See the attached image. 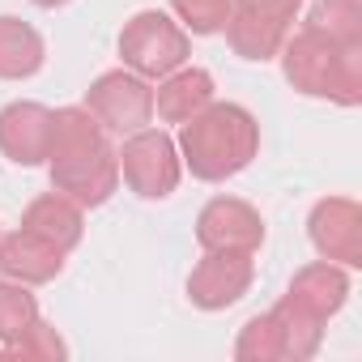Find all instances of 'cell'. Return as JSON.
Segmentation results:
<instances>
[{"instance_id":"6da1fadb","label":"cell","mask_w":362,"mask_h":362,"mask_svg":"<svg viewBox=\"0 0 362 362\" xmlns=\"http://www.w3.org/2000/svg\"><path fill=\"white\" fill-rule=\"evenodd\" d=\"M260 149V124L239 103H209L179 132V162L205 184H226L230 175L252 166Z\"/></svg>"},{"instance_id":"7a4b0ae2","label":"cell","mask_w":362,"mask_h":362,"mask_svg":"<svg viewBox=\"0 0 362 362\" xmlns=\"http://www.w3.org/2000/svg\"><path fill=\"white\" fill-rule=\"evenodd\" d=\"M281 73L307 98H328L337 107L362 103V47L332 43L315 30H303L281 43Z\"/></svg>"},{"instance_id":"3957f363","label":"cell","mask_w":362,"mask_h":362,"mask_svg":"<svg viewBox=\"0 0 362 362\" xmlns=\"http://www.w3.org/2000/svg\"><path fill=\"white\" fill-rule=\"evenodd\" d=\"M192 43H188V30L170 22L162 9H141L136 18L124 22L119 30V56H124V69H132L136 77L145 81H162L166 73L184 69Z\"/></svg>"},{"instance_id":"277c9868","label":"cell","mask_w":362,"mask_h":362,"mask_svg":"<svg viewBox=\"0 0 362 362\" xmlns=\"http://www.w3.org/2000/svg\"><path fill=\"white\" fill-rule=\"evenodd\" d=\"M303 0H230L226 18V43L243 60H273L281 43L290 39V26L298 18Z\"/></svg>"},{"instance_id":"5b68a950","label":"cell","mask_w":362,"mask_h":362,"mask_svg":"<svg viewBox=\"0 0 362 362\" xmlns=\"http://www.w3.org/2000/svg\"><path fill=\"white\" fill-rule=\"evenodd\" d=\"M124 184L145 197V201H162L179 188V175H184V162H179V145L162 132V128H136L128 132L124 149L115 153Z\"/></svg>"},{"instance_id":"8992f818","label":"cell","mask_w":362,"mask_h":362,"mask_svg":"<svg viewBox=\"0 0 362 362\" xmlns=\"http://www.w3.org/2000/svg\"><path fill=\"white\" fill-rule=\"evenodd\" d=\"M86 111L107 132H136L153 119V90L132 69H115L86 90Z\"/></svg>"},{"instance_id":"52a82bcc","label":"cell","mask_w":362,"mask_h":362,"mask_svg":"<svg viewBox=\"0 0 362 362\" xmlns=\"http://www.w3.org/2000/svg\"><path fill=\"white\" fill-rule=\"evenodd\" d=\"M197 239L205 252H247L256 256L264 243V218L239 197H214L197 218Z\"/></svg>"},{"instance_id":"ba28073f","label":"cell","mask_w":362,"mask_h":362,"mask_svg":"<svg viewBox=\"0 0 362 362\" xmlns=\"http://www.w3.org/2000/svg\"><path fill=\"white\" fill-rule=\"evenodd\" d=\"M256 264L247 252H205V260L188 277V298L201 311H226L252 290Z\"/></svg>"},{"instance_id":"9c48e42d","label":"cell","mask_w":362,"mask_h":362,"mask_svg":"<svg viewBox=\"0 0 362 362\" xmlns=\"http://www.w3.org/2000/svg\"><path fill=\"white\" fill-rule=\"evenodd\" d=\"M307 235L324 260L345 264V269L362 264V209L354 201H345V197L320 201L307 218Z\"/></svg>"},{"instance_id":"30bf717a","label":"cell","mask_w":362,"mask_h":362,"mask_svg":"<svg viewBox=\"0 0 362 362\" xmlns=\"http://www.w3.org/2000/svg\"><path fill=\"white\" fill-rule=\"evenodd\" d=\"M52 170V192L69 197L73 205L81 209H98L115 197L119 188V162H115V149H103L94 158H81V162H56L47 166Z\"/></svg>"},{"instance_id":"8fae6325","label":"cell","mask_w":362,"mask_h":362,"mask_svg":"<svg viewBox=\"0 0 362 362\" xmlns=\"http://www.w3.org/2000/svg\"><path fill=\"white\" fill-rule=\"evenodd\" d=\"M52 145V111L43 103H9L0 111V153L18 166L47 162Z\"/></svg>"},{"instance_id":"7c38bea8","label":"cell","mask_w":362,"mask_h":362,"mask_svg":"<svg viewBox=\"0 0 362 362\" xmlns=\"http://www.w3.org/2000/svg\"><path fill=\"white\" fill-rule=\"evenodd\" d=\"M345 298H349L345 269L332 264V260H320V264H307V269L294 273V281H290L281 303H290L294 311H303L315 324H328V315H337L345 307Z\"/></svg>"},{"instance_id":"4fadbf2b","label":"cell","mask_w":362,"mask_h":362,"mask_svg":"<svg viewBox=\"0 0 362 362\" xmlns=\"http://www.w3.org/2000/svg\"><path fill=\"white\" fill-rule=\"evenodd\" d=\"M60 269H64V252L26 226L0 239V277L22 286H47L52 277H60Z\"/></svg>"},{"instance_id":"5bb4252c","label":"cell","mask_w":362,"mask_h":362,"mask_svg":"<svg viewBox=\"0 0 362 362\" xmlns=\"http://www.w3.org/2000/svg\"><path fill=\"white\" fill-rule=\"evenodd\" d=\"M111 149L107 145V128L86 111V107H60L52 111V145H47V166L56 162H81Z\"/></svg>"},{"instance_id":"9a60e30c","label":"cell","mask_w":362,"mask_h":362,"mask_svg":"<svg viewBox=\"0 0 362 362\" xmlns=\"http://www.w3.org/2000/svg\"><path fill=\"white\" fill-rule=\"evenodd\" d=\"M214 103V77L205 69H175L153 90V111L166 124H188Z\"/></svg>"},{"instance_id":"2e32d148","label":"cell","mask_w":362,"mask_h":362,"mask_svg":"<svg viewBox=\"0 0 362 362\" xmlns=\"http://www.w3.org/2000/svg\"><path fill=\"white\" fill-rule=\"evenodd\" d=\"M22 226L26 230H35V235H43L47 243H56L64 256L81 243V235H86V218H81V205H73L69 197H60V192H47V197H39V201H30L26 205V214H22Z\"/></svg>"},{"instance_id":"e0dca14e","label":"cell","mask_w":362,"mask_h":362,"mask_svg":"<svg viewBox=\"0 0 362 362\" xmlns=\"http://www.w3.org/2000/svg\"><path fill=\"white\" fill-rule=\"evenodd\" d=\"M47 60V47H43V35L22 22V18H0V77L5 81H26L43 69Z\"/></svg>"},{"instance_id":"ac0fdd59","label":"cell","mask_w":362,"mask_h":362,"mask_svg":"<svg viewBox=\"0 0 362 362\" xmlns=\"http://www.w3.org/2000/svg\"><path fill=\"white\" fill-rule=\"evenodd\" d=\"M235 358L239 362H281V358H294L286 320L277 311H264V315L247 320L239 341H235Z\"/></svg>"},{"instance_id":"d6986e66","label":"cell","mask_w":362,"mask_h":362,"mask_svg":"<svg viewBox=\"0 0 362 362\" xmlns=\"http://www.w3.org/2000/svg\"><path fill=\"white\" fill-rule=\"evenodd\" d=\"M303 30H315L345 47H362V0H315Z\"/></svg>"},{"instance_id":"ffe728a7","label":"cell","mask_w":362,"mask_h":362,"mask_svg":"<svg viewBox=\"0 0 362 362\" xmlns=\"http://www.w3.org/2000/svg\"><path fill=\"white\" fill-rule=\"evenodd\" d=\"M39 320V303H35V294L22 286V281H0V345H13L30 324Z\"/></svg>"},{"instance_id":"44dd1931","label":"cell","mask_w":362,"mask_h":362,"mask_svg":"<svg viewBox=\"0 0 362 362\" xmlns=\"http://www.w3.org/2000/svg\"><path fill=\"white\" fill-rule=\"evenodd\" d=\"M170 5L192 35H218L230 18V0H170Z\"/></svg>"},{"instance_id":"7402d4cb","label":"cell","mask_w":362,"mask_h":362,"mask_svg":"<svg viewBox=\"0 0 362 362\" xmlns=\"http://www.w3.org/2000/svg\"><path fill=\"white\" fill-rule=\"evenodd\" d=\"M9 354H13V358H64L69 345L60 341V332H56L47 320H35V324L9 345Z\"/></svg>"},{"instance_id":"603a6c76","label":"cell","mask_w":362,"mask_h":362,"mask_svg":"<svg viewBox=\"0 0 362 362\" xmlns=\"http://www.w3.org/2000/svg\"><path fill=\"white\" fill-rule=\"evenodd\" d=\"M30 5H39V9H60V5H69V0H30Z\"/></svg>"}]
</instances>
